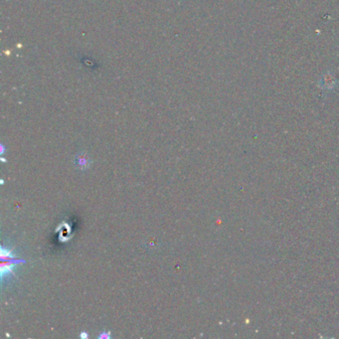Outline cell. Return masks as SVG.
Segmentation results:
<instances>
[{
    "label": "cell",
    "mask_w": 339,
    "mask_h": 339,
    "mask_svg": "<svg viewBox=\"0 0 339 339\" xmlns=\"http://www.w3.org/2000/svg\"><path fill=\"white\" fill-rule=\"evenodd\" d=\"M75 164L80 170H86L90 166V160L84 154H80L79 156H76Z\"/></svg>",
    "instance_id": "6da1fadb"
},
{
    "label": "cell",
    "mask_w": 339,
    "mask_h": 339,
    "mask_svg": "<svg viewBox=\"0 0 339 339\" xmlns=\"http://www.w3.org/2000/svg\"><path fill=\"white\" fill-rule=\"evenodd\" d=\"M0 256H1V258L2 260H10V258H13V254L12 253L9 251V250H5L4 248H1V252H0Z\"/></svg>",
    "instance_id": "7a4b0ae2"
},
{
    "label": "cell",
    "mask_w": 339,
    "mask_h": 339,
    "mask_svg": "<svg viewBox=\"0 0 339 339\" xmlns=\"http://www.w3.org/2000/svg\"><path fill=\"white\" fill-rule=\"evenodd\" d=\"M110 338V334H102V336H100V338Z\"/></svg>",
    "instance_id": "3957f363"
},
{
    "label": "cell",
    "mask_w": 339,
    "mask_h": 339,
    "mask_svg": "<svg viewBox=\"0 0 339 339\" xmlns=\"http://www.w3.org/2000/svg\"><path fill=\"white\" fill-rule=\"evenodd\" d=\"M80 336H81V338H88V336L86 334H85V332H83V334H82Z\"/></svg>",
    "instance_id": "277c9868"
}]
</instances>
